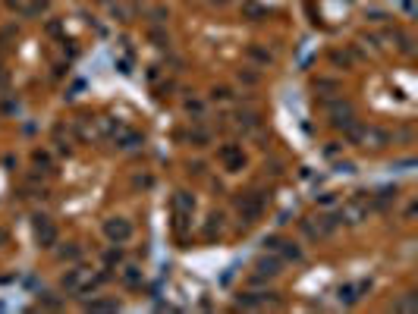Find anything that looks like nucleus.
Here are the masks:
<instances>
[{
    "mask_svg": "<svg viewBox=\"0 0 418 314\" xmlns=\"http://www.w3.org/2000/svg\"><path fill=\"white\" fill-rule=\"evenodd\" d=\"M35 236H38V242H41V245H50L53 239H57L53 226L47 223V217H38V220H35Z\"/></svg>",
    "mask_w": 418,
    "mask_h": 314,
    "instance_id": "6",
    "label": "nucleus"
},
{
    "mask_svg": "<svg viewBox=\"0 0 418 314\" xmlns=\"http://www.w3.org/2000/svg\"><path fill=\"white\" fill-rule=\"evenodd\" d=\"M368 286L365 283H355V286H346V289H340V299H346V302H355L358 299V292H365Z\"/></svg>",
    "mask_w": 418,
    "mask_h": 314,
    "instance_id": "9",
    "label": "nucleus"
},
{
    "mask_svg": "<svg viewBox=\"0 0 418 314\" xmlns=\"http://www.w3.org/2000/svg\"><path fill=\"white\" fill-rule=\"evenodd\" d=\"M63 289H66V292H79V289H82V273H79V270H69V273L63 276Z\"/></svg>",
    "mask_w": 418,
    "mask_h": 314,
    "instance_id": "8",
    "label": "nucleus"
},
{
    "mask_svg": "<svg viewBox=\"0 0 418 314\" xmlns=\"http://www.w3.org/2000/svg\"><path fill=\"white\" fill-rule=\"evenodd\" d=\"M76 254H79V248H76V245H69V248H63V251H60V258H76Z\"/></svg>",
    "mask_w": 418,
    "mask_h": 314,
    "instance_id": "11",
    "label": "nucleus"
},
{
    "mask_svg": "<svg viewBox=\"0 0 418 314\" xmlns=\"http://www.w3.org/2000/svg\"><path fill=\"white\" fill-rule=\"evenodd\" d=\"M104 236L110 239L114 245H123V242H129V236H132V223L123 220V217H110V220H104Z\"/></svg>",
    "mask_w": 418,
    "mask_h": 314,
    "instance_id": "1",
    "label": "nucleus"
},
{
    "mask_svg": "<svg viewBox=\"0 0 418 314\" xmlns=\"http://www.w3.org/2000/svg\"><path fill=\"white\" fill-rule=\"evenodd\" d=\"M274 308L277 299H267V292H258V295H242L239 299V308Z\"/></svg>",
    "mask_w": 418,
    "mask_h": 314,
    "instance_id": "7",
    "label": "nucleus"
},
{
    "mask_svg": "<svg viewBox=\"0 0 418 314\" xmlns=\"http://www.w3.org/2000/svg\"><path fill=\"white\" fill-rule=\"evenodd\" d=\"M220 160H224V167H227L230 173H236V170H242L245 154H242V148H236V145H224V148H220Z\"/></svg>",
    "mask_w": 418,
    "mask_h": 314,
    "instance_id": "5",
    "label": "nucleus"
},
{
    "mask_svg": "<svg viewBox=\"0 0 418 314\" xmlns=\"http://www.w3.org/2000/svg\"><path fill=\"white\" fill-rule=\"evenodd\" d=\"M283 267V258L270 251V258H261L258 267H255V280H270V276H277Z\"/></svg>",
    "mask_w": 418,
    "mask_h": 314,
    "instance_id": "4",
    "label": "nucleus"
},
{
    "mask_svg": "<svg viewBox=\"0 0 418 314\" xmlns=\"http://www.w3.org/2000/svg\"><path fill=\"white\" fill-rule=\"evenodd\" d=\"M88 311H117V302H104V299L88 302Z\"/></svg>",
    "mask_w": 418,
    "mask_h": 314,
    "instance_id": "10",
    "label": "nucleus"
},
{
    "mask_svg": "<svg viewBox=\"0 0 418 314\" xmlns=\"http://www.w3.org/2000/svg\"><path fill=\"white\" fill-rule=\"evenodd\" d=\"M267 251L280 254L283 261H302V251L296 248V242H286V239H270V242H267Z\"/></svg>",
    "mask_w": 418,
    "mask_h": 314,
    "instance_id": "3",
    "label": "nucleus"
},
{
    "mask_svg": "<svg viewBox=\"0 0 418 314\" xmlns=\"http://www.w3.org/2000/svg\"><path fill=\"white\" fill-rule=\"evenodd\" d=\"M236 208H239V217L245 220V223H252V220H258L261 211H264V201L252 192V195H242L239 201H236Z\"/></svg>",
    "mask_w": 418,
    "mask_h": 314,
    "instance_id": "2",
    "label": "nucleus"
}]
</instances>
